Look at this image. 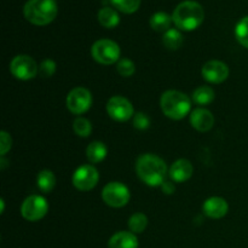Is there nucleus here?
<instances>
[{
    "instance_id": "nucleus-9",
    "label": "nucleus",
    "mask_w": 248,
    "mask_h": 248,
    "mask_svg": "<svg viewBox=\"0 0 248 248\" xmlns=\"http://www.w3.org/2000/svg\"><path fill=\"white\" fill-rule=\"evenodd\" d=\"M67 108L70 113L75 115H81L86 113L92 106V94L85 87H75L68 93L65 99Z\"/></svg>"
},
{
    "instance_id": "nucleus-12",
    "label": "nucleus",
    "mask_w": 248,
    "mask_h": 248,
    "mask_svg": "<svg viewBox=\"0 0 248 248\" xmlns=\"http://www.w3.org/2000/svg\"><path fill=\"white\" fill-rule=\"evenodd\" d=\"M201 74L211 84H222L229 77V67L222 61H208L203 64Z\"/></svg>"
},
{
    "instance_id": "nucleus-17",
    "label": "nucleus",
    "mask_w": 248,
    "mask_h": 248,
    "mask_svg": "<svg viewBox=\"0 0 248 248\" xmlns=\"http://www.w3.org/2000/svg\"><path fill=\"white\" fill-rule=\"evenodd\" d=\"M108 154V148L103 142H92L86 148V156L91 164H99L103 161Z\"/></svg>"
},
{
    "instance_id": "nucleus-3",
    "label": "nucleus",
    "mask_w": 248,
    "mask_h": 248,
    "mask_svg": "<svg viewBox=\"0 0 248 248\" xmlns=\"http://www.w3.org/2000/svg\"><path fill=\"white\" fill-rule=\"evenodd\" d=\"M58 6L56 0H28L24 4L23 15L34 26H46L56 18Z\"/></svg>"
},
{
    "instance_id": "nucleus-24",
    "label": "nucleus",
    "mask_w": 248,
    "mask_h": 248,
    "mask_svg": "<svg viewBox=\"0 0 248 248\" xmlns=\"http://www.w3.org/2000/svg\"><path fill=\"white\" fill-rule=\"evenodd\" d=\"M235 36L244 47L248 48V16L237 22L235 27Z\"/></svg>"
},
{
    "instance_id": "nucleus-26",
    "label": "nucleus",
    "mask_w": 248,
    "mask_h": 248,
    "mask_svg": "<svg viewBox=\"0 0 248 248\" xmlns=\"http://www.w3.org/2000/svg\"><path fill=\"white\" fill-rule=\"evenodd\" d=\"M73 128H74L75 135L79 137L86 138L91 135L92 132V125L90 120L85 118H77L73 123Z\"/></svg>"
},
{
    "instance_id": "nucleus-22",
    "label": "nucleus",
    "mask_w": 248,
    "mask_h": 248,
    "mask_svg": "<svg viewBox=\"0 0 248 248\" xmlns=\"http://www.w3.org/2000/svg\"><path fill=\"white\" fill-rule=\"evenodd\" d=\"M215 99V91L210 86H200L193 92V101L199 106H207Z\"/></svg>"
},
{
    "instance_id": "nucleus-8",
    "label": "nucleus",
    "mask_w": 248,
    "mask_h": 248,
    "mask_svg": "<svg viewBox=\"0 0 248 248\" xmlns=\"http://www.w3.org/2000/svg\"><path fill=\"white\" fill-rule=\"evenodd\" d=\"M10 72L16 79L31 80L36 77L39 67L35 61L27 55H18L10 63Z\"/></svg>"
},
{
    "instance_id": "nucleus-20",
    "label": "nucleus",
    "mask_w": 248,
    "mask_h": 248,
    "mask_svg": "<svg viewBox=\"0 0 248 248\" xmlns=\"http://www.w3.org/2000/svg\"><path fill=\"white\" fill-rule=\"evenodd\" d=\"M36 186L43 193L48 194L53 190L56 186V176L52 171L44 170L36 177Z\"/></svg>"
},
{
    "instance_id": "nucleus-21",
    "label": "nucleus",
    "mask_w": 248,
    "mask_h": 248,
    "mask_svg": "<svg viewBox=\"0 0 248 248\" xmlns=\"http://www.w3.org/2000/svg\"><path fill=\"white\" fill-rule=\"evenodd\" d=\"M162 43L169 50H178L183 44V35L178 29H169L162 36Z\"/></svg>"
},
{
    "instance_id": "nucleus-28",
    "label": "nucleus",
    "mask_w": 248,
    "mask_h": 248,
    "mask_svg": "<svg viewBox=\"0 0 248 248\" xmlns=\"http://www.w3.org/2000/svg\"><path fill=\"white\" fill-rule=\"evenodd\" d=\"M133 126H135L137 130L144 131L147 128H149L150 126V119L147 114L144 113H137L133 116Z\"/></svg>"
},
{
    "instance_id": "nucleus-1",
    "label": "nucleus",
    "mask_w": 248,
    "mask_h": 248,
    "mask_svg": "<svg viewBox=\"0 0 248 248\" xmlns=\"http://www.w3.org/2000/svg\"><path fill=\"white\" fill-rule=\"evenodd\" d=\"M136 171L140 181L147 186H161L166 178L167 166L157 155L143 154L138 157Z\"/></svg>"
},
{
    "instance_id": "nucleus-25",
    "label": "nucleus",
    "mask_w": 248,
    "mask_h": 248,
    "mask_svg": "<svg viewBox=\"0 0 248 248\" xmlns=\"http://www.w3.org/2000/svg\"><path fill=\"white\" fill-rule=\"evenodd\" d=\"M110 2L124 14H133L140 6V0H110Z\"/></svg>"
},
{
    "instance_id": "nucleus-2",
    "label": "nucleus",
    "mask_w": 248,
    "mask_h": 248,
    "mask_svg": "<svg viewBox=\"0 0 248 248\" xmlns=\"http://www.w3.org/2000/svg\"><path fill=\"white\" fill-rule=\"evenodd\" d=\"M172 19L178 29L190 31L201 26L205 19V11L198 1L186 0L177 5L172 15Z\"/></svg>"
},
{
    "instance_id": "nucleus-13",
    "label": "nucleus",
    "mask_w": 248,
    "mask_h": 248,
    "mask_svg": "<svg viewBox=\"0 0 248 248\" xmlns=\"http://www.w3.org/2000/svg\"><path fill=\"white\" fill-rule=\"evenodd\" d=\"M190 124L199 132H207L215 125V116L205 108H196L190 113Z\"/></svg>"
},
{
    "instance_id": "nucleus-32",
    "label": "nucleus",
    "mask_w": 248,
    "mask_h": 248,
    "mask_svg": "<svg viewBox=\"0 0 248 248\" xmlns=\"http://www.w3.org/2000/svg\"><path fill=\"white\" fill-rule=\"evenodd\" d=\"M0 203H1V213H4V210H5V202H4V200L0 201Z\"/></svg>"
},
{
    "instance_id": "nucleus-27",
    "label": "nucleus",
    "mask_w": 248,
    "mask_h": 248,
    "mask_svg": "<svg viewBox=\"0 0 248 248\" xmlns=\"http://www.w3.org/2000/svg\"><path fill=\"white\" fill-rule=\"evenodd\" d=\"M116 70L119 74L124 78H130L135 74L136 72V65L130 58H123L118 62L116 64Z\"/></svg>"
},
{
    "instance_id": "nucleus-30",
    "label": "nucleus",
    "mask_w": 248,
    "mask_h": 248,
    "mask_svg": "<svg viewBox=\"0 0 248 248\" xmlns=\"http://www.w3.org/2000/svg\"><path fill=\"white\" fill-rule=\"evenodd\" d=\"M0 153L1 155L4 156L10 149H11V145H12V140H11V136L6 132V131H1L0 133Z\"/></svg>"
},
{
    "instance_id": "nucleus-7",
    "label": "nucleus",
    "mask_w": 248,
    "mask_h": 248,
    "mask_svg": "<svg viewBox=\"0 0 248 248\" xmlns=\"http://www.w3.org/2000/svg\"><path fill=\"white\" fill-rule=\"evenodd\" d=\"M48 211V203L40 195H31L23 201L21 206L22 217L28 222H38L43 219Z\"/></svg>"
},
{
    "instance_id": "nucleus-29",
    "label": "nucleus",
    "mask_w": 248,
    "mask_h": 248,
    "mask_svg": "<svg viewBox=\"0 0 248 248\" xmlns=\"http://www.w3.org/2000/svg\"><path fill=\"white\" fill-rule=\"evenodd\" d=\"M39 72L44 78H51L56 73V63L52 60H45L41 62Z\"/></svg>"
},
{
    "instance_id": "nucleus-4",
    "label": "nucleus",
    "mask_w": 248,
    "mask_h": 248,
    "mask_svg": "<svg viewBox=\"0 0 248 248\" xmlns=\"http://www.w3.org/2000/svg\"><path fill=\"white\" fill-rule=\"evenodd\" d=\"M161 110L172 120H182L191 110V101L186 93L177 90L164 92L160 99Z\"/></svg>"
},
{
    "instance_id": "nucleus-10",
    "label": "nucleus",
    "mask_w": 248,
    "mask_h": 248,
    "mask_svg": "<svg viewBox=\"0 0 248 248\" xmlns=\"http://www.w3.org/2000/svg\"><path fill=\"white\" fill-rule=\"evenodd\" d=\"M107 113L113 120L124 123L135 116L133 106L123 96H114L107 103Z\"/></svg>"
},
{
    "instance_id": "nucleus-11",
    "label": "nucleus",
    "mask_w": 248,
    "mask_h": 248,
    "mask_svg": "<svg viewBox=\"0 0 248 248\" xmlns=\"http://www.w3.org/2000/svg\"><path fill=\"white\" fill-rule=\"evenodd\" d=\"M99 181V173L92 165H82L73 174V186L80 191L92 190Z\"/></svg>"
},
{
    "instance_id": "nucleus-6",
    "label": "nucleus",
    "mask_w": 248,
    "mask_h": 248,
    "mask_svg": "<svg viewBox=\"0 0 248 248\" xmlns=\"http://www.w3.org/2000/svg\"><path fill=\"white\" fill-rule=\"evenodd\" d=\"M130 190L120 182H110L102 190V199L108 206L114 208L124 207L130 201Z\"/></svg>"
},
{
    "instance_id": "nucleus-23",
    "label": "nucleus",
    "mask_w": 248,
    "mask_h": 248,
    "mask_svg": "<svg viewBox=\"0 0 248 248\" xmlns=\"http://www.w3.org/2000/svg\"><path fill=\"white\" fill-rule=\"evenodd\" d=\"M148 225V218L147 216L143 213H135L131 216L128 219V228H130L131 232L133 234H140L145 230Z\"/></svg>"
},
{
    "instance_id": "nucleus-16",
    "label": "nucleus",
    "mask_w": 248,
    "mask_h": 248,
    "mask_svg": "<svg viewBox=\"0 0 248 248\" xmlns=\"http://www.w3.org/2000/svg\"><path fill=\"white\" fill-rule=\"evenodd\" d=\"M109 248H138V239L136 234L130 232H119L110 237Z\"/></svg>"
},
{
    "instance_id": "nucleus-31",
    "label": "nucleus",
    "mask_w": 248,
    "mask_h": 248,
    "mask_svg": "<svg viewBox=\"0 0 248 248\" xmlns=\"http://www.w3.org/2000/svg\"><path fill=\"white\" fill-rule=\"evenodd\" d=\"M161 186H162V190H164V193H166V194H172L174 191V186L171 183V182H165Z\"/></svg>"
},
{
    "instance_id": "nucleus-5",
    "label": "nucleus",
    "mask_w": 248,
    "mask_h": 248,
    "mask_svg": "<svg viewBox=\"0 0 248 248\" xmlns=\"http://www.w3.org/2000/svg\"><path fill=\"white\" fill-rule=\"evenodd\" d=\"M120 47L110 39H101L92 45L91 55L99 64L109 65L120 61Z\"/></svg>"
},
{
    "instance_id": "nucleus-14",
    "label": "nucleus",
    "mask_w": 248,
    "mask_h": 248,
    "mask_svg": "<svg viewBox=\"0 0 248 248\" xmlns=\"http://www.w3.org/2000/svg\"><path fill=\"white\" fill-rule=\"evenodd\" d=\"M202 211L208 218L212 219H220L224 217L229 211V205L223 198L213 196V198L207 199L202 206Z\"/></svg>"
},
{
    "instance_id": "nucleus-18",
    "label": "nucleus",
    "mask_w": 248,
    "mask_h": 248,
    "mask_svg": "<svg viewBox=\"0 0 248 248\" xmlns=\"http://www.w3.org/2000/svg\"><path fill=\"white\" fill-rule=\"evenodd\" d=\"M97 18L98 22L101 23V26H103L104 28H115L116 26L120 22V16L116 12V10L111 9V7H102L101 10L97 14Z\"/></svg>"
},
{
    "instance_id": "nucleus-19",
    "label": "nucleus",
    "mask_w": 248,
    "mask_h": 248,
    "mask_svg": "<svg viewBox=\"0 0 248 248\" xmlns=\"http://www.w3.org/2000/svg\"><path fill=\"white\" fill-rule=\"evenodd\" d=\"M173 22L172 17L170 16L167 12L159 11L155 12L152 17H150V27L154 29L155 31H160V33H166L169 29H171V23Z\"/></svg>"
},
{
    "instance_id": "nucleus-15",
    "label": "nucleus",
    "mask_w": 248,
    "mask_h": 248,
    "mask_svg": "<svg viewBox=\"0 0 248 248\" xmlns=\"http://www.w3.org/2000/svg\"><path fill=\"white\" fill-rule=\"evenodd\" d=\"M194 173V167L189 160L179 159L173 162L170 169V177L176 183H183L191 178Z\"/></svg>"
}]
</instances>
